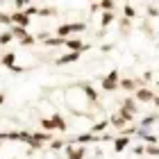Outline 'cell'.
<instances>
[{"label": "cell", "mask_w": 159, "mask_h": 159, "mask_svg": "<svg viewBox=\"0 0 159 159\" xmlns=\"http://www.w3.org/2000/svg\"><path fill=\"white\" fill-rule=\"evenodd\" d=\"M77 89L84 93V98L89 100V102H98V100H100L98 91L93 89V84H91V82H80V84H77Z\"/></svg>", "instance_id": "obj_5"}, {"label": "cell", "mask_w": 159, "mask_h": 159, "mask_svg": "<svg viewBox=\"0 0 159 159\" xmlns=\"http://www.w3.org/2000/svg\"><path fill=\"white\" fill-rule=\"evenodd\" d=\"M80 57H82V55H77V52H66V55H61L59 59H55V66H66V64H75V61H80Z\"/></svg>", "instance_id": "obj_11"}, {"label": "cell", "mask_w": 159, "mask_h": 159, "mask_svg": "<svg viewBox=\"0 0 159 159\" xmlns=\"http://www.w3.org/2000/svg\"><path fill=\"white\" fill-rule=\"evenodd\" d=\"M129 25H132V20H127V18H120V27L125 32H129Z\"/></svg>", "instance_id": "obj_32"}, {"label": "cell", "mask_w": 159, "mask_h": 159, "mask_svg": "<svg viewBox=\"0 0 159 159\" xmlns=\"http://www.w3.org/2000/svg\"><path fill=\"white\" fill-rule=\"evenodd\" d=\"M64 146H66V141H59V139H57V141H50V150H61Z\"/></svg>", "instance_id": "obj_30"}, {"label": "cell", "mask_w": 159, "mask_h": 159, "mask_svg": "<svg viewBox=\"0 0 159 159\" xmlns=\"http://www.w3.org/2000/svg\"><path fill=\"white\" fill-rule=\"evenodd\" d=\"M152 98H155V91L148 89V86H141V89L134 91V100L136 102H152Z\"/></svg>", "instance_id": "obj_7"}, {"label": "cell", "mask_w": 159, "mask_h": 159, "mask_svg": "<svg viewBox=\"0 0 159 159\" xmlns=\"http://www.w3.org/2000/svg\"><path fill=\"white\" fill-rule=\"evenodd\" d=\"M109 127V120H98V123H93V127H91V134H105V129Z\"/></svg>", "instance_id": "obj_19"}, {"label": "cell", "mask_w": 159, "mask_h": 159, "mask_svg": "<svg viewBox=\"0 0 159 159\" xmlns=\"http://www.w3.org/2000/svg\"><path fill=\"white\" fill-rule=\"evenodd\" d=\"M32 136H34V139H37L39 143H43V146H46V143H50V141H52V134L43 132V129H41V132H32Z\"/></svg>", "instance_id": "obj_20"}, {"label": "cell", "mask_w": 159, "mask_h": 159, "mask_svg": "<svg viewBox=\"0 0 159 159\" xmlns=\"http://www.w3.org/2000/svg\"><path fill=\"white\" fill-rule=\"evenodd\" d=\"M9 16H11V25H16V27H25V30H30V18H27L23 11H11Z\"/></svg>", "instance_id": "obj_9"}, {"label": "cell", "mask_w": 159, "mask_h": 159, "mask_svg": "<svg viewBox=\"0 0 159 159\" xmlns=\"http://www.w3.org/2000/svg\"><path fill=\"white\" fill-rule=\"evenodd\" d=\"M86 25L84 23H61L55 27V37L57 39H70V34L73 32H84Z\"/></svg>", "instance_id": "obj_1"}, {"label": "cell", "mask_w": 159, "mask_h": 159, "mask_svg": "<svg viewBox=\"0 0 159 159\" xmlns=\"http://www.w3.org/2000/svg\"><path fill=\"white\" fill-rule=\"evenodd\" d=\"M9 32H11V37H14V39H18V41H20V39H25L27 34H30V30H25V27H16V25H11V27H9Z\"/></svg>", "instance_id": "obj_16"}, {"label": "cell", "mask_w": 159, "mask_h": 159, "mask_svg": "<svg viewBox=\"0 0 159 159\" xmlns=\"http://www.w3.org/2000/svg\"><path fill=\"white\" fill-rule=\"evenodd\" d=\"M143 155H148V157H159V146H146V148H143Z\"/></svg>", "instance_id": "obj_27"}, {"label": "cell", "mask_w": 159, "mask_h": 159, "mask_svg": "<svg viewBox=\"0 0 159 159\" xmlns=\"http://www.w3.org/2000/svg\"><path fill=\"white\" fill-rule=\"evenodd\" d=\"M114 20H116V11H102V16H100V30H107Z\"/></svg>", "instance_id": "obj_12"}, {"label": "cell", "mask_w": 159, "mask_h": 159, "mask_svg": "<svg viewBox=\"0 0 159 159\" xmlns=\"http://www.w3.org/2000/svg\"><path fill=\"white\" fill-rule=\"evenodd\" d=\"M50 118L55 120V127H57V132H66V129H68V123L64 120V116H61V114H52Z\"/></svg>", "instance_id": "obj_14"}, {"label": "cell", "mask_w": 159, "mask_h": 159, "mask_svg": "<svg viewBox=\"0 0 159 159\" xmlns=\"http://www.w3.org/2000/svg\"><path fill=\"white\" fill-rule=\"evenodd\" d=\"M150 80H152V73H150V70H148V73H143V82H150Z\"/></svg>", "instance_id": "obj_35"}, {"label": "cell", "mask_w": 159, "mask_h": 159, "mask_svg": "<svg viewBox=\"0 0 159 159\" xmlns=\"http://www.w3.org/2000/svg\"><path fill=\"white\" fill-rule=\"evenodd\" d=\"M98 9H102V11H114V9H118V2H114V0H100V2H98Z\"/></svg>", "instance_id": "obj_18"}, {"label": "cell", "mask_w": 159, "mask_h": 159, "mask_svg": "<svg viewBox=\"0 0 159 159\" xmlns=\"http://www.w3.org/2000/svg\"><path fill=\"white\" fill-rule=\"evenodd\" d=\"M64 48H68V52H77V55H84L86 50H89L91 46L80 39H66V43H64Z\"/></svg>", "instance_id": "obj_4"}, {"label": "cell", "mask_w": 159, "mask_h": 159, "mask_svg": "<svg viewBox=\"0 0 159 159\" xmlns=\"http://www.w3.org/2000/svg\"><path fill=\"white\" fill-rule=\"evenodd\" d=\"M23 14H25L27 18H32V16H39V7H37V5H27Z\"/></svg>", "instance_id": "obj_26"}, {"label": "cell", "mask_w": 159, "mask_h": 159, "mask_svg": "<svg viewBox=\"0 0 159 159\" xmlns=\"http://www.w3.org/2000/svg\"><path fill=\"white\" fill-rule=\"evenodd\" d=\"M25 70H27V68H23V66H14L11 73H18V75H20V73H25Z\"/></svg>", "instance_id": "obj_34"}, {"label": "cell", "mask_w": 159, "mask_h": 159, "mask_svg": "<svg viewBox=\"0 0 159 159\" xmlns=\"http://www.w3.org/2000/svg\"><path fill=\"white\" fill-rule=\"evenodd\" d=\"M27 5H30V2H25V0H16V2H14V7H16V9H20V11H25Z\"/></svg>", "instance_id": "obj_31"}, {"label": "cell", "mask_w": 159, "mask_h": 159, "mask_svg": "<svg viewBox=\"0 0 159 159\" xmlns=\"http://www.w3.org/2000/svg\"><path fill=\"white\" fill-rule=\"evenodd\" d=\"M41 129L43 132H57V127H55V120L52 118H41Z\"/></svg>", "instance_id": "obj_21"}, {"label": "cell", "mask_w": 159, "mask_h": 159, "mask_svg": "<svg viewBox=\"0 0 159 159\" xmlns=\"http://www.w3.org/2000/svg\"><path fill=\"white\" fill-rule=\"evenodd\" d=\"M5 100H7V96H5V93H0V105H5Z\"/></svg>", "instance_id": "obj_37"}, {"label": "cell", "mask_w": 159, "mask_h": 159, "mask_svg": "<svg viewBox=\"0 0 159 159\" xmlns=\"http://www.w3.org/2000/svg\"><path fill=\"white\" fill-rule=\"evenodd\" d=\"M57 14H59L57 7H41V9H39V16H43V18H46V16H57Z\"/></svg>", "instance_id": "obj_22"}, {"label": "cell", "mask_w": 159, "mask_h": 159, "mask_svg": "<svg viewBox=\"0 0 159 159\" xmlns=\"http://www.w3.org/2000/svg\"><path fill=\"white\" fill-rule=\"evenodd\" d=\"M132 152H134L136 157H141V155H143V146H136V148H132Z\"/></svg>", "instance_id": "obj_33"}, {"label": "cell", "mask_w": 159, "mask_h": 159, "mask_svg": "<svg viewBox=\"0 0 159 159\" xmlns=\"http://www.w3.org/2000/svg\"><path fill=\"white\" fill-rule=\"evenodd\" d=\"M0 23H2V25H9V27H11V16H9L7 11H0Z\"/></svg>", "instance_id": "obj_28"}, {"label": "cell", "mask_w": 159, "mask_h": 159, "mask_svg": "<svg viewBox=\"0 0 159 159\" xmlns=\"http://www.w3.org/2000/svg\"><path fill=\"white\" fill-rule=\"evenodd\" d=\"M143 136V141L148 143V146H159V136L157 134H141Z\"/></svg>", "instance_id": "obj_25"}, {"label": "cell", "mask_w": 159, "mask_h": 159, "mask_svg": "<svg viewBox=\"0 0 159 159\" xmlns=\"http://www.w3.org/2000/svg\"><path fill=\"white\" fill-rule=\"evenodd\" d=\"M136 16H139V11H136V9H134V7L129 5V2H125V5H123V18L132 20V18H136Z\"/></svg>", "instance_id": "obj_15"}, {"label": "cell", "mask_w": 159, "mask_h": 159, "mask_svg": "<svg viewBox=\"0 0 159 159\" xmlns=\"http://www.w3.org/2000/svg\"><path fill=\"white\" fill-rule=\"evenodd\" d=\"M148 16H150V18H159V7L148 5Z\"/></svg>", "instance_id": "obj_29"}, {"label": "cell", "mask_w": 159, "mask_h": 159, "mask_svg": "<svg viewBox=\"0 0 159 159\" xmlns=\"http://www.w3.org/2000/svg\"><path fill=\"white\" fill-rule=\"evenodd\" d=\"M114 152H116V155H120L123 152V150H127L129 148V143H132V136H114Z\"/></svg>", "instance_id": "obj_8"}, {"label": "cell", "mask_w": 159, "mask_h": 159, "mask_svg": "<svg viewBox=\"0 0 159 159\" xmlns=\"http://www.w3.org/2000/svg\"><path fill=\"white\" fill-rule=\"evenodd\" d=\"M34 43H37V37H34V34H27L25 39H20V41H18V46L27 48V46H34Z\"/></svg>", "instance_id": "obj_24"}, {"label": "cell", "mask_w": 159, "mask_h": 159, "mask_svg": "<svg viewBox=\"0 0 159 159\" xmlns=\"http://www.w3.org/2000/svg\"><path fill=\"white\" fill-rule=\"evenodd\" d=\"M0 148H2V143H0Z\"/></svg>", "instance_id": "obj_38"}, {"label": "cell", "mask_w": 159, "mask_h": 159, "mask_svg": "<svg viewBox=\"0 0 159 159\" xmlns=\"http://www.w3.org/2000/svg\"><path fill=\"white\" fill-rule=\"evenodd\" d=\"M157 120H159V114H150V116H146V118H143V123L139 125V129H141V134H143V129H146V127H150V125H155Z\"/></svg>", "instance_id": "obj_17"}, {"label": "cell", "mask_w": 159, "mask_h": 159, "mask_svg": "<svg viewBox=\"0 0 159 159\" xmlns=\"http://www.w3.org/2000/svg\"><path fill=\"white\" fill-rule=\"evenodd\" d=\"M11 41H14V37H11V32H9V30L0 32V46H9Z\"/></svg>", "instance_id": "obj_23"}, {"label": "cell", "mask_w": 159, "mask_h": 159, "mask_svg": "<svg viewBox=\"0 0 159 159\" xmlns=\"http://www.w3.org/2000/svg\"><path fill=\"white\" fill-rule=\"evenodd\" d=\"M152 105H155V107H159V96H157V93H155V98H152Z\"/></svg>", "instance_id": "obj_36"}, {"label": "cell", "mask_w": 159, "mask_h": 159, "mask_svg": "<svg viewBox=\"0 0 159 159\" xmlns=\"http://www.w3.org/2000/svg\"><path fill=\"white\" fill-rule=\"evenodd\" d=\"M120 109H125V111L132 114V116H136V114H139V102H136L134 98H123L120 100Z\"/></svg>", "instance_id": "obj_10"}, {"label": "cell", "mask_w": 159, "mask_h": 159, "mask_svg": "<svg viewBox=\"0 0 159 159\" xmlns=\"http://www.w3.org/2000/svg\"><path fill=\"white\" fill-rule=\"evenodd\" d=\"M0 64H2L7 70H11L14 66H16V52H5L2 57H0Z\"/></svg>", "instance_id": "obj_13"}, {"label": "cell", "mask_w": 159, "mask_h": 159, "mask_svg": "<svg viewBox=\"0 0 159 159\" xmlns=\"http://www.w3.org/2000/svg\"><path fill=\"white\" fill-rule=\"evenodd\" d=\"M66 159H86V146H70L66 143Z\"/></svg>", "instance_id": "obj_6"}, {"label": "cell", "mask_w": 159, "mask_h": 159, "mask_svg": "<svg viewBox=\"0 0 159 159\" xmlns=\"http://www.w3.org/2000/svg\"><path fill=\"white\" fill-rule=\"evenodd\" d=\"M118 82H120V73H118V68H114V70H109L105 77H102V91H107V93H114L118 89Z\"/></svg>", "instance_id": "obj_2"}, {"label": "cell", "mask_w": 159, "mask_h": 159, "mask_svg": "<svg viewBox=\"0 0 159 159\" xmlns=\"http://www.w3.org/2000/svg\"><path fill=\"white\" fill-rule=\"evenodd\" d=\"M141 86H146V84H143V80H132V77H120V82H118V89H123V91H127V93H134L136 89H141Z\"/></svg>", "instance_id": "obj_3"}]
</instances>
